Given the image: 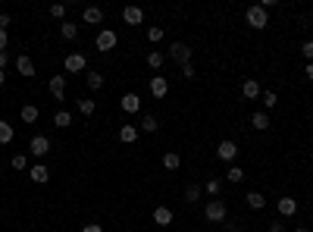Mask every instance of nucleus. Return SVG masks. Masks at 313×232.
I'll list each match as a JSON object with an SVG mask.
<instances>
[{
	"label": "nucleus",
	"instance_id": "1",
	"mask_svg": "<svg viewBox=\"0 0 313 232\" xmlns=\"http://www.w3.org/2000/svg\"><path fill=\"white\" fill-rule=\"evenodd\" d=\"M245 19H248V25H251V28H257V31H260V28H266V25H269V13H266L260 4H254V7H248Z\"/></svg>",
	"mask_w": 313,
	"mask_h": 232
},
{
	"label": "nucleus",
	"instance_id": "2",
	"mask_svg": "<svg viewBox=\"0 0 313 232\" xmlns=\"http://www.w3.org/2000/svg\"><path fill=\"white\" fill-rule=\"evenodd\" d=\"M226 201H207V207H204V217H207V223H223L226 220Z\"/></svg>",
	"mask_w": 313,
	"mask_h": 232
},
{
	"label": "nucleus",
	"instance_id": "3",
	"mask_svg": "<svg viewBox=\"0 0 313 232\" xmlns=\"http://www.w3.org/2000/svg\"><path fill=\"white\" fill-rule=\"evenodd\" d=\"M169 60L179 63V66H188V63H191V47L182 44V41H176V44L169 47Z\"/></svg>",
	"mask_w": 313,
	"mask_h": 232
},
{
	"label": "nucleus",
	"instance_id": "4",
	"mask_svg": "<svg viewBox=\"0 0 313 232\" xmlns=\"http://www.w3.org/2000/svg\"><path fill=\"white\" fill-rule=\"evenodd\" d=\"M28 151H31V157H47L50 154V138L47 135H34L28 141Z\"/></svg>",
	"mask_w": 313,
	"mask_h": 232
},
{
	"label": "nucleus",
	"instance_id": "5",
	"mask_svg": "<svg viewBox=\"0 0 313 232\" xmlns=\"http://www.w3.org/2000/svg\"><path fill=\"white\" fill-rule=\"evenodd\" d=\"M63 66H66V73H82V69H88V57L85 53H69V57L63 60Z\"/></svg>",
	"mask_w": 313,
	"mask_h": 232
},
{
	"label": "nucleus",
	"instance_id": "6",
	"mask_svg": "<svg viewBox=\"0 0 313 232\" xmlns=\"http://www.w3.org/2000/svg\"><path fill=\"white\" fill-rule=\"evenodd\" d=\"M116 41H119V38H116V31L103 28V31L97 35V41H94V44H97V50H100V53H107V50H113V47H116Z\"/></svg>",
	"mask_w": 313,
	"mask_h": 232
},
{
	"label": "nucleus",
	"instance_id": "7",
	"mask_svg": "<svg viewBox=\"0 0 313 232\" xmlns=\"http://www.w3.org/2000/svg\"><path fill=\"white\" fill-rule=\"evenodd\" d=\"M216 157H219V160H226V163H232V160L238 157V145H235V141H219Z\"/></svg>",
	"mask_w": 313,
	"mask_h": 232
},
{
	"label": "nucleus",
	"instance_id": "8",
	"mask_svg": "<svg viewBox=\"0 0 313 232\" xmlns=\"http://www.w3.org/2000/svg\"><path fill=\"white\" fill-rule=\"evenodd\" d=\"M47 88H50V94L57 97V101H63L66 97V76H50Z\"/></svg>",
	"mask_w": 313,
	"mask_h": 232
},
{
	"label": "nucleus",
	"instance_id": "9",
	"mask_svg": "<svg viewBox=\"0 0 313 232\" xmlns=\"http://www.w3.org/2000/svg\"><path fill=\"white\" fill-rule=\"evenodd\" d=\"M122 19H125V25H141L144 22V10L141 7H125L122 10Z\"/></svg>",
	"mask_w": 313,
	"mask_h": 232
},
{
	"label": "nucleus",
	"instance_id": "10",
	"mask_svg": "<svg viewBox=\"0 0 313 232\" xmlns=\"http://www.w3.org/2000/svg\"><path fill=\"white\" fill-rule=\"evenodd\" d=\"M241 94H245L248 101H257V97L263 94V88H260V82H257V79H245V85H241Z\"/></svg>",
	"mask_w": 313,
	"mask_h": 232
},
{
	"label": "nucleus",
	"instance_id": "11",
	"mask_svg": "<svg viewBox=\"0 0 313 232\" xmlns=\"http://www.w3.org/2000/svg\"><path fill=\"white\" fill-rule=\"evenodd\" d=\"M275 210H279V217H294V213H298V201L294 198H279L275 201Z\"/></svg>",
	"mask_w": 313,
	"mask_h": 232
},
{
	"label": "nucleus",
	"instance_id": "12",
	"mask_svg": "<svg viewBox=\"0 0 313 232\" xmlns=\"http://www.w3.org/2000/svg\"><path fill=\"white\" fill-rule=\"evenodd\" d=\"M82 22H85V25H97V22H103V10H100V7H85Z\"/></svg>",
	"mask_w": 313,
	"mask_h": 232
},
{
	"label": "nucleus",
	"instance_id": "13",
	"mask_svg": "<svg viewBox=\"0 0 313 232\" xmlns=\"http://www.w3.org/2000/svg\"><path fill=\"white\" fill-rule=\"evenodd\" d=\"M166 91H169V82L163 79V76H154V79H151V94L160 101V97H166Z\"/></svg>",
	"mask_w": 313,
	"mask_h": 232
},
{
	"label": "nucleus",
	"instance_id": "14",
	"mask_svg": "<svg viewBox=\"0 0 313 232\" xmlns=\"http://www.w3.org/2000/svg\"><path fill=\"white\" fill-rule=\"evenodd\" d=\"M119 107H122L125 113H138V110H141V97H138V94H122Z\"/></svg>",
	"mask_w": 313,
	"mask_h": 232
},
{
	"label": "nucleus",
	"instance_id": "15",
	"mask_svg": "<svg viewBox=\"0 0 313 232\" xmlns=\"http://www.w3.org/2000/svg\"><path fill=\"white\" fill-rule=\"evenodd\" d=\"M16 69H19V76H34V63L28 53H22V57H16Z\"/></svg>",
	"mask_w": 313,
	"mask_h": 232
},
{
	"label": "nucleus",
	"instance_id": "16",
	"mask_svg": "<svg viewBox=\"0 0 313 232\" xmlns=\"http://www.w3.org/2000/svg\"><path fill=\"white\" fill-rule=\"evenodd\" d=\"M138 126H122L119 129V141H122V145H135V141H138Z\"/></svg>",
	"mask_w": 313,
	"mask_h": 232
},
{
	"label": "nucleus",
	"instance_id": "17",
	"mask_svg": "<svg viewBox=\"0 0 313 232\" xmlns=\"http://www.w3.org/2000/svg\"><path fill=\"white\" fill-rule=\"evenodd\" d=\"M160 129V122H157V116H151V113H144L141 116V126H138V132H147V135H154Z\"/></svg>",
	"mask_w": 313,
	"mask_h": 232
},
{
	"label": "nucleus",
	"instance_id": "18",
	"mask_svg": "<svg viewBox=\"0 0 313 232\" xmlns=\"http://www.w3.org/2000/svg\"><path fill=\"white\" fill-rule=\"evenodd\" d=\"M19 116H22V122H28V126H34L41 113H38V107H34V104H25L22 110H19Z\"/></svg>",
	"mask_w": 313,
	"mask_h": 232
},
{
	"label": "nucleus",
	"instance_id": "19",
	"mask_svg": "<svg viewBox=\"0 0 313 232\" xmlns=\"http://www.w3.org/2000/svg\"><path fill=\"white\" fill-rule=\"evenodd\" d=\"M28 176H31V182H34V185H44V182L50 179V170L38 163V167H31V173H28Z\"/></svg>",
	"mask_w": 313,
	"mask_h": 232
},
{
	"label": "nucleus",
	"instance_id": "20",
	"mask_svg": "<svg viewBox=\"0 0 313 232\" xmlns=\"http://www.w3.org/2000/svg\"><path fill=\"white\" fill-rule=\"evenodd\" d=\"M154 223H157V226H169V223H172V210H169V207H157V210H154Z\"/></svg>",
	"mask_w": 313,
	"mask_h": 232
},
{
	"label": "nucleus",
	"instance_id": "21",
	"mask_svg": "<svg viewBox=\"0 0 313 232\" xmlns=\"http://www.w3.org/2000/svg\"><path fill=\"white\" fill-rule=\"evenodd\" d=\"M245 201H248V207H251V210H263V207H266V198H263L260 191H248V198H245Z\"/></svg>",
	"mask_w": 313,
	"mask_h": 232
},
{
	"label": "nucleus",
	"instance_id": "22",
	"mask_svg": "<svg viewBox=\"0 0 313 232\" xmlns=\"http://www.w3.org/2000/svg\"><path fill=\"white\" fill-rule=\"evenodd\" d=\"M251 126H254L257 132H263V129H269V116H266L263 110H257V113L251 116Z\"/></svg>",
	"mask_w": 313,
	"mask_h": 232
},
{
	"label": "nucleus",
	"instance_id": "23",
	"mask_svg": "<svg viewBox=\"0 0 313 232\" xmlns=\"http://www.w3.org/2000/svg\"><path fill=\"white\" fill-rule=\"evenodd\" d=\"M53 126H57V129H69V126H72V113L57 110V113H53Z\"/></svg>",
	"mask_w": 313,
	"mask_h": 232
},
{
	"label": "nucleus",
	"instance_id": "24",
	"mask_svg": "<svg viewBox=\"0 0 313 232\" xmlns=\"http://www.w3.org/2000/svg\"><path fill=\"white\" fill-rule=\"evenodd\" d=\"M60 35H63L66 41H72V38H76V35H79V22H72V19H66V22L60 25Z\"/></svg>",
	"mask_w": 313,
	"mask_h": 232
},
{
	"label": "nucleus",
	"instance_id": "25",
	"mask_svg": "<svg viewBox=\"0 0 313 232\" xmlns=\"http://www.w3.org/2000/svg\"><path fill=\"white\" fill-rule=\"evenodd\" d=\"M16 138V132H13V126L7 119H0V145H10V141Z\"/></svg>",
	"mask_w": 313,
	"mask_h": 232
},
{
	"label": "nucleus",
	"instance_id": "26",
	"mask_svg": "<svg viewBox=\"0 0 313 232\" xmlns=\"http://www.w3.org/2000/svg\"><path fill=\"white\" fill-rule=\"evenodd\" d=\"M163 63H166V57H163L160 50H151V53H147V66H151V69H160Z\"/></svg>",
	"mask_w": 313,
	"mask_h": 232
},
{
	"label": "nucleus",
	"instance_id": "27",
	"mask_svg": "<svg viewBox=\"0 0 313 232\" xmlns=\"http://www.w3.org/2000/svg\"><path fill=\"white\" fill-rule=\"evenodd\" d=\"M85 79H88V88H91V91H97V88H103V76H100V73H94V69H91V73H88Z\"/></svg>",
	"mask_w": 313,
	"mask_h": 232
},
{
	"label": "nucleus",
	"instance_id": "28",
	"mask_svg": "<svg viewBox=\"0 0 313 232\" xmlns=\"http://www.w3.org/2000/svg\"><path fill=\"white\" fill-rule=\"evenodd\" d=\"M163 167H166V170H179V167H182V157H179L176 151H169L166 157H163Z\"/></svg>",
	"mask_w": 313,
	"mask_h": 232
},
{
	"label": "nucleus",
	"instance_id": "29",
	"mask_svg": "<svg viewBox=\"0 0 313 232\" xmlns=\"http://www.w3.org/2000/svg\"><path fill=\"white\" fill-rule=\"evenodd\" d=\"M226 179H229L232 185H238V182L245 179V170H241V167H229V173H226Z\"/></svg>",
	"mask_w": 313,
	"mask_h": 232
},
{
	"label": "nucleus",
	"instance_id": "30",
	"mask_svg": "<svg viewBox=\"0 0 313 232\" xmlns=\"http://www.w3.org/2000/svg\"><path fill=\"white\" fill-rule=\"evenodd\" d=\"M200 194H204V188H200V185H188L185 201H188V204H194V201H200Z\"/></svg>",
	"mask_w": 313,
	"mask_h": 232
},
{
	"label": "nucleus",
	"instance_id": "31",
	"mask_svg": "<svg viewBox=\"0 0 313 232\" xmlns=\"http://www.w3.org/2000/svg\"><path fill=\"white\" fill-rule=\"evenodd\" d=\"M79 110H82V116H94V110H97V104L85 97V101H79Z\"/></svg>",
	"mask_w": 313,
	"mask_h": 232
},
{
	"label": "nucleus",
	"instance_id": "32",
	"mask_svg": "<svg viewBox=\"0 0 313 232\" xmlns=\"http://www.w3.org/2000/svg\"><path fill=\"white\" fill-rule=\"evenodd\" d=\"M50 16H53V19H60V22H66V4H53Z\"/></svg>",
	"mask_w": 313,
	"mask_h": 232
},
{
	"label": "nucleus",
	"instance_id": "33",
	"mask_svg": "<svg viewBox=\"0 0 313 232\" xmlns=\"http://www.w3.org/2000/svg\"><path fill=\"white\" fill-rule=\"evenodd\" d=\"M260 101H263V107H275V104H279V94H275V91H263Z\"/></svg>",
	"mask_w": 313,
	"mask_h": 232
},
{
	"label": "nucleus",
	"instance_id": "34",
	"mask_svg": "<svg viewBox=\"0 0 313 232\" xmlns=\"http://www.w3.org/2000/svg\"><path fill=\"white\" fill-rule=\"evenodd\" d=\"M219 188H223V185H219V179H207V185H204V191L210 194V198H216V194H219Z\"/></svg>",
	"mask_w": 313,
	"mask_h": 232
},
{
	"label": "nucleus",
	"instance_id": "35",
	"mask_svg": "<svg viewBox=\"0 0 313 232\" xmlns=\"http://www.w3.org/2000/svg\"><path fill=\"white\" fill-rule=\"evenodd\" d=\"M147 38H151L154 44H160V41H163V28H160V25H151V28H147Z\"/></svg>",
	"mask_w": 313,
	"mask_h": 232
},
{
	"label": "nucleus",
	"instance_id": "36",
	"mask_svg": "<svg viewBox=\"0 0 313 232\" xmlns=\"http://www.w3.org/2000/svg\"><path fill=\"white\" fill-rule=\"evenodd\" d=\"M10 163H13V170H25V167H28V157H25V154H16Z\"/></svg>",
	"mask_w": 313,
	"mask_h": 232
},
{
	"label": "nucleus",
	"instance_id": "37",
	"mask_svg": "<svg viewBox=\"0 0 313 232\" xmlns=\"http://www.w3.org/2000/svg\"><path fill=\"white\" fill-rule=\"evenodd\" d=\"M301 53H304V60H307V63H313V41H304Z\"/></svg>",
	"mask_w": 313,
	"mask_h": 232
},
{
	"label": "nucleus",
	"instance_id": "38",
	"mask_svg": "<svg viewBox=\"0 0 313 232\" xmlns=\"http://www.w3.org/2000/svg\"><path fill=\"white\" fill-rule=\"evenodd\" d=\"M194 76H197V73H194V66H191V63H188V66H182V79H194Z\"/></svg>",
	"mask_w": 313,
	"mask_h": 232
},
{
	"label": "nucleus",
	"instance_id": "39",
	"mask_svg": "<svg viewBox=\"0 0 313 232\" xmlns=\"http://www.w3.org/2000/svg\"><path fill=\"white\" fill-rule=\"evenodd\" d=\"M82 232H103V226H97V223H85Z\"/></svg>",
	"mask_w": 313,
	"mask_h": 232
},
{
	"label": "nucleus",
	"instance_id": "40",
	"mask_svg": "<svg viewBox=\"0 0 313 232\" xmlns=\"http://www.w3.org/2000/svg\"><path fill=\"white\" fill-rule=\"evenodd\" d=\"M269 226V232H282V220H272V223H266Z\"/></svg>",
	"mask_w": 313,
	"mask_h": 232
},
{
	"label": "nucleus",
	"instance_id": "41",
	"mask_svg": "<svg viewBox=\"0 0 313 232\" xmlns=\"http://www.w3.org/2000/svg\"><path fill=\"white\" fill-rule=\"evenodd\" d=\"M10 22H13V19H10V16H7V13H0V28H4V31H7V25H10Z\"/></svg>",
	"mask_w": 313,
	"mask_h": 232
},
{
	"label": "nucleus",
	"instance_id": "42",
	"mask_svg": "<svg viewBox=\"0 0 313 232\" xmlns=\"http://www.w3.org/2000/svg\"><path fill=\"white\" fill-rule=\"evenodd\" d=\"M0 50H7V31L0 28Z\"/></svg>",
	"mask_w": 313,
	"mask_h": 232
},
{
	"label": "nucleus",
	"instance_id": "43",
	"mask_svg": "<svg viewBox=\"0 0 313 232\" xmlns=\"http://www.w3.org/2000/svg\"><path fill=\"white\" fill-rule=\"evenodd\" d=\"M0 69H7V50H0Z\"/></svg>",
	"mask_w": 313,
	"mask_h": 232
},
{
	"label": "nucleus",
	"instance_id": "44",
	"mask_svg": "<svg viewBox=\"0 0 313 232\" xmlns=\"http://www.w3.org/2000/svg\"><path fill=\"white\" fill-rule=\"evenodd\" d=\"M307 79L313 82V63H307Z\"/></svg>",
	"mask_w": 313,
	"mask_h": 232
},
{
	"label": "nucleus",
	"instance_id": "45",
	"mask_svg": "<svg viewBox=\"0 0 313 232\" xmlns=\"http://www.w3.org/2000/svg\"><path fill=\"white\" fill-rule=\"evenodd\" d=\"M7 82V69H0V85H4Z\"/></svg>",
	"mask_w": 313,
	"mask_h": 232
},
{
	"label": "nucleus",
	"instance_id": "46",
	"mask_svg": "<svg viewBox=\"0 0 313 232\" xmlns=\"http://www.w3.org/2000/svg\"><path fill=\"white\" fill-rule=\"evenodd\" d=\"M294 232H310V229H307V226H298V229H294Z\"/></svg>",
	"mask_w": 313,
	"mask_h": 232
}]
</instances>
